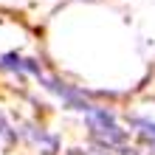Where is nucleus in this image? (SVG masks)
Segmentation results:
<instances>
[{
	"mask_svg": "<svg viewBox=\"0 0 155 155\" xmlns=\"http://www.w3.org/2000/svg\"><path fill=\"white\" fill-rule=\"evenodd\" d=\"M85 121L90 124L93 138L102 141L107 150H110V147H121V144L127 141V133L116 124V116L107 110V107H93V104H90L85 110Z\"/></svg>",
	"mask_w": 155,
	"mask_h": 155,
	"instance_id": "obj_1",
	"label": "nucleus"
},
{
	"mask_svg": "<svg viewBox=\"0 0 155 155\" xmlns=\"http://www.w3.org/2000/svg\"><path fill=\"white\" fill-rule=\"evenodd\" d=\"M130 124L135 127V130H138L144 138H150V141H155V121L152 118H141V116H133L130 118Z\"/></svg>",
	"mask_w": 155,
	"mask_h": 155,
	"instance_id": "obj_2",
	"label": "nucleus"
},
{
	"mask_svg": "<svg viewBox=\"0 0 155 155\" xmlns=\"http://www.w3.org/2000/svg\"><path fill=\"white\" fill-rule=\"evenodd\" d=\"M0 135H3L6 141H14V133H12V127L6 124V118H3V116H0Z\"/></svg>",
	"mask_w": 155,
	"mask_h": 155,
	"instance_id": "obj_3",
	"label": "nucleus"
}]
</instances>
